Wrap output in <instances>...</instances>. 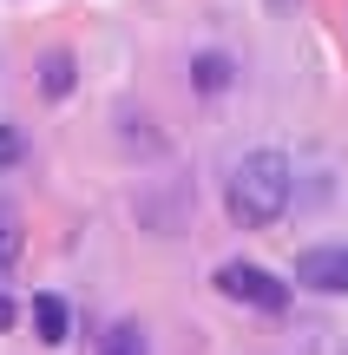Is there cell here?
I'll return each instance as SVG.
<instances>
[{
  "label": "cell",
  "instance_id": "obj_8",
  "mask_svg": "<svg viewBox=\"0 0 348 355\" xmlns=\"http://www.w3.org/2000/svg\"><path fill=\"white\" fill-rule=\"evenodd\" d=\"M13 257H20V217L0 211V277L13 270Z\"/></svg>",
  "mask_w": 348,
  "mask_h": 355
},
{
  "label": "cell",
  "instance_id": "obj_5",
  "mask_svg": "<svg viewBox=\"0 0 348 355\" xmlns=\"http://www.w3.org/2000/svg\"><path fill=\"white\" fill-rule=\"evenodd\" d=\"M39 92H46V99H66V92H73V53H46V60H39Z\"/></svg>",
  "mask_w": 348,
  "mask_h": 355
},
{
  "label": "cell",
  "instance_id": "obj_2",
  "mask_svg": "<svg viewBox=\"0 0 348 355\" xmlns=\"http://www.w3.org/2000/svg\"><path fill=\"white\" fill-rule=\"evenodd\" d=\"M217 296H230V303H250V309H289V283H276L263 263H244V257H230V263H217Z\"/></svg>",
  "mask_w": 348,
  "mask_h": 355
},
{
  "label": "cell",
  "instance_id": "obj_1",
  "mask_svg": "<svg viewBox=\"0 0 348 355\" xmlns=\"http://www.w3.org/2000/svg\"><path fill=\"white\" fill-rule=\"evenodd\" d=\"M289 191H296V171L283 152H244L223 178V211H230V224L263 230L289 211Z\"/></svg>",
  "mask_w": 348,
  "mask_h": 355
},
{
  "label": "cell",
  "instance_id": "obj_3",
  "mask_svg": "<svg viewBox=\"0 0 348 355\" xmlns=\"http://www.w3.org/2000/svg\"><path fill=\"white\" fill-rule=\"evenodd\" d=\"M296 283H309L322 296H348V243H309L296 257Z\"/></svg>",
  "mask_w": 348,
  "mask_h": 355
},
{
  "label": "cell",
  "instance_id": "obj_7",
  "mask_svg": "<svg viewBox=\"0 0 348 355\" xmlns=\"http://www.w3.org/2000/svg\"><path fill=\"white\" fill-rule=\"evenodd\" d=\"M99 355H145V329H138V322H118V329L105 336Z\"/></svg>",
  "mask_w": 348,
  "mask_h": 355
},
{
  "label": "cell",
  "instance_id": "obj_6",
  "mask_svg": "<svg viewBox=\"0 0 348 355\" xmlns=\"http://www.w3.org/2000/svg\"><path fill=\"white\" fill-rule=\"evenodd\" d=\"M191 86L197 92H223L230 86V60H223V53H197L191 60Z\"/></svg>",
  "mask_w": 348,
  "mask_h": 355
},
{
  "label": "cell",
  "instance_id": "obj_4",
  "mask_svg": "<svg viewBox=\"0 0 348 355\" xmlns=\"http://www.w3.org/2000/svg\"><path fill=\"white\" fill-rule=\"evenodd\" d=\"M33 329H39V343H46V349H59L66 336H73V309H66V296H53V290L33 296Z\"/></svg>",
  "mask_w": 348,
  "mask_h": 355
},
{
  "label": "cell",
  "instance_id": "obj_9",
  "mask_svg": "<svg viewBox=\"0 0 348 355\" xmlns=\"http://www.w3.org/2000/svg\"><path fill=\"white\" fill-rule=\"evenodd\" d=\"M20 152H26V139L13 125H0V165H20Z\"/></svg>",
  "mask_w": 348,
  "mask_h": 355
},
{
  "label": "cell",
  "instance_id": "obj_10",
  "mask_svg": "<svg viewBox=\"0 0 348 355\" xmlns=\"http://www.w3.org/2000/svg\"><path fill=\"white\" fill-rule=\"evenodd\" d=\"M13 322H20V309H13V296L0 290V329H13Z\"/></svg>",
  "mask_w": 348,
  "mask_h": 355
}]
</instances>
